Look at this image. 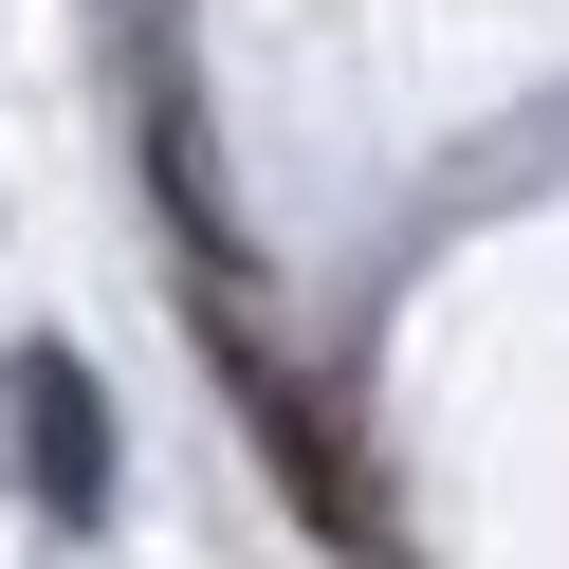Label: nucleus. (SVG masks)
<instances>
[{"instance_id":"1","label":"nucleus","mask_w":569,"mask_h":569,"mask_svg":"<svg viewBox=\"0 0 569 569\" xmlns=\"http://www.w3.org/2000/svg\"><path fill=\"white\" fill-rule=\"evenodd\" d=\"M19 459H38V515H56V532L111 515V405H92L74 349H19Z\"/></svg>"}]
</instances>
